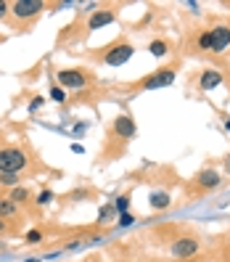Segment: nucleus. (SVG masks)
Returning a JSON list of instances; mask_svg holds the SVG:
<instances>
[{
	"label": "nucleus",
	"mask_w": 230,
	"mask_h": 262,
	"mask_svg": "<svg viewBox=\"0 0 230 262\" xmlns=\"http://www.w3.org/2000/svg\"><path fill=\"white\" fill-rule=\"evenodd\" d=\"M42 8H45L42 0H16V3L11 6V13L16 19H35Z\"/></svg>",
	"instance_id": "4"
},
{
	"label": "nucleus",
	"mask_w": 230,
	"mask_h": 262,
	"mask_svg": "<svg viewBox=\"0 0 230 262\" xmlns=\"http://www.w3.org/2000/svg\"><path fill=\"white\" fill-rule=\"evenodd\" d=\"M148 51L156 56V58H162V56H167V42H164V40H153V42L148 45Z\"/></svg>",
	"instance_id": "14"
},
{
	"label": "nucleus",
	"mask_w": 230,
	"mask_h": 262,
	"mask_svg": "<svg viewBox=\"0 0 230 262\" xmlns=\"http://www.w3.org/2000/svg\"><path fill=\"white\" fill-rule=\"evenodd\" d=\"M132 53H135V51H132L130 42H117V45H111V48L103 53V61H106L109 67H122L125 61L132 58Z\"/></svg>",
	"instance_id": "2"
},
{
	"label": "nucleus",
	"mask_w": 230,
	"mask_h": 262,
	"mask_svg": "<svg viewBox=\"0 0 230 262\" xmlns=\"http://www.w3.org/2000/svg\"><path fill=\"white\" fill-rule=\"evenodd\" d=\"M6 11H8V3H3V0H0V19L6 16Z\"/></svg>",
	"instance_id": "25"
},
{
	"label": "nucleus",
	"mask_w": 230,
	"mask_h": 262,
	"mask_svg": "<svg viewBox=\"0 0 230 262\" xmlns=\"http://www.w3.org/2000/svg\"><path fill=\"white\" fill-rule=\"evenodd\" d=\"M58 82L64 85V88H85L87 85V74L80 72V69H61L58 72Z\"/></svg>",
	"instance_id": "7"
},
{
	"label": "nucleus",
	"mask_w": 230,
	"mask_h": 262,
	"mask_svg": "<svg viewBox=\"0 0 230 262\" xmlns=\"http://www.w3.org/2000/svg\"><path fill=\"white\" fill-rule=\"evenodd\" d=\"M0 183L3 186H16V175H0Z\"/></svg>",
	"instance_id": "23"
},
{
	"label": "nucleus",
	"mask_w": 230,
	"mask_h": 262,
	"mask_svg": "<svg viewBox=\"0 0 230 262\" xmlns=\"http://www.w3.org/2000/svg\"><path fill=\"white\" fill-rule=\"evenodd\" d=\"M114 133H117L119 138H132V135H135V122H132V117H130V114L117 117V119H114Z\"/></svg>",
	"instance_id": "9"
},
{
	"label": "nucleus",
	"mask_w": 230,
	"mask_h": 262,
	"mask_svg": "<svg viewBox=\"0 0 230 262\" xmlns=\"http://www.w3.org/2000/svg\"><path fill=\"white\" fill-rule=\"evenodd\" d=\"M51 98H53V101H58V103H64V101H66L64 88H51Z\"/></svg>",
	"instance_id": "18"
},
{
	"label": "nucleus",
	"mask_w": 230,
	"mask_h": 262,
	"mask_svg": "<svg viewBox=\"0 0 230 262\" xmlns=\"http://www.w3.org/2000/svg\"><path fill=\"white\" fill-rule=\"evenodd\" d=\"M24 167H27V154L21 148L0 151V175H19Z\"/></svg>",
	"instance_id": "1"
},
{
	"label": "nucleus",
	"mask_w": 230,
	"mask_h": 262,
	"mask_svg": "<svg viewBox=\"0 0 230 262\" xmlns=\"http://www.w3.org/2000/svg\"><path fill=\"white\" fill-rule=\"evenodd\" d=\"M111 21H114V13L111 11H96L93 16H90V21H87V29H90V32H96V29L111 24Z\"/></svg>",
	"instance_id": "10"
},
{
	"label": "nucleus",
	"mask_w": 230,
	"mask_h": 262,
	"mask_svg": "<svg viewBox=\"0 0 230 262\" xmlns=\"http://www.w3.org/2000/svg\"><path fill=\"white\" fill-rule=\"evenodd\" d=\"M16 209H19V204H13L11 199H0V220H3V217H13Z\"/></svg>",
	"instance_id": "13"
},
{
	"label": "nucleus",
	"mask_w": 230,
	"mask_h": 262,
	"mask_svg": "<svg viewBox=\"0 0 230 262\" xmlns=\"http://www.w3.org/2000/svg\"><path fill=\"white\" fill-rule=\"evenodd\" d=\"M114 209H117L119 214H125V212L130 209V196H127V193H125V196H119L117 202H114Z\"/></svg>",
	"instance_id": "16"
},
{
	"label": "nucleus",
	"mask_w": 230,
	"mask_h": 262,
	"mask_svg": "<svg viewBox=\"0 0 230 262\" xmlns=\"http://www.w3.org/2000/svg\"><path fill=\"white\" fill-rule=\"evenodd\" d=\"M220 82H222V74L217 69H206L201 74V80H198V88H201V90H212V88H217Z\"/></svg>",
	"instance_id": "11"
},
{
	"label": "nucleus",
	"mask_w": 230,
	"mask_h": 262,
	"mask_svg": "<svg viewBox=\"0 0 230 262\" xmlns=\"http://www.w3.org/2000/svg\"><path fill=\"white\" fill-rule=\"evenodd\" d=\"M198 48H201V51H209V29L198 35Z\"/></svg>",
	"instance_id": "19"
},
{
	"label": "nucleus",
	"mask_w": 230,
	"mask_h": 262,
	"mask_svg": "<svg viewBox=\"0 0 230 262\" xmlns=\"http://www.w3.org/2000/svg\"><path fill=\"white\" fill-rule=\"evenodd\" d=\"M137 262H146V259H137Z\"/></svg>",
	"instance_id": "29"
},
{
	"label": "nucleus",
	"mask_w": 230,
	"mask_h": 262,
	"mask_svg": "<svg viewBox=\"0 0 230 262\" xmlns=\"http://www.w3.org/2000/svg\"><path fill=\"white\" fill-rule=\"evenodd\" d=\"M8 199H11L13 204H21V202H27V199H29V191H27V188H19V186H16V188L11 191V196H8Z\"/></svg>",
	"instance_id": "15"
},
{
	"label": "nucleus",
	"mask_w": 230,
	"mask_h": 262,
	"mask_svg": "<svg viewBox=\"0 0 230 262\" xmlns=\"http://www.w3.org/2000/svg\"><path fill=\"white\" fill-rule=\"evenodd\" d=\"M132 223H135V217H132L130 212H125V214H119V225H122V228H130Z\"/></svg>",
	"instance_id": "20"
},
{
	"label": "nucleus",
	"mask_w": 230,
	"mask_h": 262,
	"mask_svg": "<svg viewBox=\"0 0 230 262\" xmlns=\"http://www.w3.org/2000/svg\"><path fill=\"white\" fill-rule=\"evenodd\" d=\"M170 252H172V257H177V259H188V257H193V254L198 252V241L191 238V236H182V238L172 241Z\"/></svg>",
	"instance_id": "5"
},
{
	"label": "nucleus",
	"mask_w": 230,
	"mask_h": 262,
	"mask_svg": "<svg viewBox=\"0 0 230 262\" xmlns=\"http://www.w3.org/2000/svg\"><path fill=\"white\" fill-rule=\"evenodd\" d=\"M196 186L204 188V191H214L220 186V172H214V169H201V172L196 175Z\"/></svg>",
	"instance_id": "8"
},
{
	"label": "nucleus",
	"mask_w": 230,
	"mask_h": 262,
	"mask_svg": "<svg viewBox=\"0 0 230 262\" xmlns=\"http://www.w3.org/2000/svg\"><path fill=\"white\" fill-rule=\"evenodd\" d=\"M40 106H42V98H35L32 103H29V109H32V112H35V109H40Z\"/></svg>",
	"instance_id": "24"
},
{
	"label": "nucleus",
	"mask_w": 230,
	"mask_h": 262,
	"mask_svg": "<svg viewBox=\"0 0 230 262\" xmlns=\"http://www.w3.org/2000/svg\"><path fill=\"white\" fill-rule=\"evenodd\" d=\"M225 169H227V172H230V157L225 159Z\"/></svg>",
	"instance_id": "26"
},
{
	"label": "nucleus",
	"mask_w": 230,
	"mask_h": 262,
	"mask_svg": "<svg viewBox=\"0 0 230 262\" xmlns=\"http://www.w3.org/2000/svg\"><path fill=\"white\" fill-rule=\"evenodd\" d=\"M230 45V27L227 24H217L209 29V51L214 53H222Z\"/></svg>",
	"instance_id": "3"
},
{
	"label": "nucleus",
	"mask_w": 230,
	"mask_h": 262,
	"mask_svg": "<svg viewBox=\"0 0 230 262\" xmlns=\"http://www.w3.org/2000/svg\"><path fill=\"white\" fill-rule=\"evenodd\" d=\"M51 199H53L51 191H42V193L37 196V204H51Z\"/></svg>",
	"instance_id": "22"
},
{
	"label": "nucleus",
	"mask_w": 230,
	"mask_h": 262,
	"mask_svg": "<svg viewBox=\"0 0 230 262\" xmlns=\"http://www.w3.org/2000/svg\"><path fill=\"white\" fill-rule=\"evenodd\" d=\"M114 212H117V209H114V204H106V207L98 212V223H106V220H109Z\"/></svg>",
	"instance_id": "17"
},
{
	"label": "nucleus",
	"mask_w": 230,
	"mask_h": 262,
	"mask_svg": "<svg viewBox=\"0 0 230 262\" xmlns=\"http://www.w3.org/2000/svg\"><path fill=\"white\" fill-rule=\"evenodd\" d=\"M27 241H29V244H37V241H42V233H40V230H29Z\"/></svg>",
	"instance_id": "21"
},
{
	"label": "nucleus",
	"mask_w": 230,
	"mask_h": 262,
	"mask_svg": "<svg viewBox=\"0 0 230 262\" xmlns=\"http://www.w3.org/2000/svg\"><path fill=\"white\" fill-rule=\"evenodd\" d=\"M3 230H6V223H3V220H0V233H3Z\"/></svg>",
	"instance_id": "27"
},
{
	"label": "nucleus",
	"mask_w": 230,
	"mask_h": 262,
	"mask_svg": "<svg viewBox=\"0 0 230 262\" xmlns=\"http://www.w3.org/2000/svg\"><path fill=\"white\" fill-rule=\"evenodd\" d=\"M225 127H227V130H230V119H227V122H225Z\"/></svg>",
	"instance_id": "28"
},
{
	"label": "nucleus",
	"mask_w": 230,
	"mask_h": 262,
	"mask_svg": "<svg viewBox=\"0 0 230 262\" xmlns=\"http://www.w3.org/2000/svg\"><path fill=\"white\" fill-rule=\"evenodd\" d=\"M172 82H175V69H159V72H153L151 77H146V80L141 82V88L156 90V88H167Z\"/></svg>",
	"instance_id": "6"
},
{
	"label": "nucleus",
	"mask_w": 230,
	"mask_h": 262,
	"mask_svg": "<svg viewBox=\"0 0 230 262\" xmlns=\"http://www.w3.org/2000/svg\"><path fill=\"white\" fill-rule=\"evenodd\" d=\"M170 193H164V191H156V193H151V209H167L170 207Z\"/></svg>",
	"instance_id": "12"
}]
</instances>
